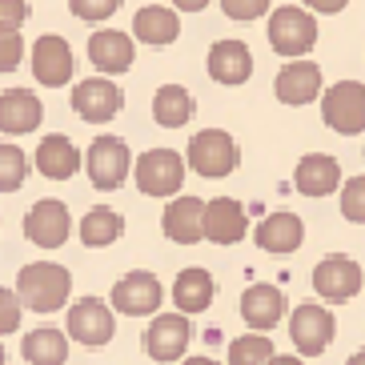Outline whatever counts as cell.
I'll return each mask as SVG.
<instances>
[{
    "mask_svg": "<svg viewBox=\"0 0 365 365\" xmlns=\"http://www.w3.org/2000/svg\"><path fill=\"white\" fill-rule=\"evenodd\" d=\"M81 165H85V157H81V149H76L65 133H48V137L36 145L33 169L41 173V177H48V181H68V177H76Z\"/></svg>",
    "mask_w": 365,
    "mask_h": 365,
    "instance_id": "44dd1931",
    "label": "cell"
},
{
    "mask_svg": "<svg viewBox=\"0 0 365 365\" xmlns=\"http://www.w3.org/2000/svg\"><path fill=\"white\" fill-rule=\"evenodd\" d=\"M361 285H365V273L349 253H329L313 269V289L322 293L329 305H345L354 293H361Z\"/></svg>",
    "mask_w": 365,
    "mask_h": 365,
    "instance_id": "ba28073f",
    "label": "cell"
},
{
    "mask_svg": "<svg viewBox=\"0 0 365 365\" xmlns=\"http://www.w3.org/2000/svg\"><path fill=\"white\" fill-rule=\"evenodd\" d=\"M249 233V213L237 197H213L205 201V241L213 245H237Z\"/></svg>",
    "mask_w": 365,
    "mask_h": 365,
    "instance_id": "9a60e30c",
    "label": "cell"
},
{
    "mask_svg": "<svg viewBox=\"0 0 365 365\" xmlns=\"http://www.w3.org/2000/svg\"><path fill=\"white\" fill-rule=\"evenodd\" d=\"M88 61L101 76H117L125 68H133L137 61V48H133V36H125L120 29H101V33L88 36Z\"/></svg>",
    "mask_w": 365,
    "mask_h": 365,
    "instance_id": "ffe728a7",
    "label": "cell"
},
{
    "mask_svg": "<svg viewBox=\"0 0 365 365\" xmlns=\"http://www.w3.org/2000/svg\"><path fill=\"white\" fill-rule=\"evenodd\" d=\"M0 365H4V345H0Z\"/></svg>",
    "mask_w": 365,
    "mask_h": 365,
    "instance_id": "7bdbcfd3",
    "label": "cell"
},
{
    "mask_svg": "<svg viewBox=\"0 0 365 365\" xmlns=\"http://www.w3.org/2000/svg\"><path fill=\"white\" fill-rule=\"evenodd\" d=\"M249 73H253V53H249L245 41H217L209 48V76L217 85H245Z\"/></svg>",
    "mask_w": 365,
    "mask_h": 365,
    "instance_id": "cb8c5ba5",
    "label": "cell"
},
{
    "mask_svg": "<svg viewBox=\"0 0 365 365\" xmlns=\"http://www.w3.org/2000/svg\"><path fill=\"white\" fill-rule=\"evenodd\" d=\"M322 120L341 137L365 133V85L361 81H337L322 97Z\"/></svg>",
    "mask_w": 365,
    "mask_h": 365,
    "instance_id": "5b68a950",
    "label": "cell"
},
{
    "mask_svg": "<svg viewBox=\"0 0 365 365\" xmlns=\"http://www.w3.org/2000/svg\"><path fill=\"white\" fill-rule=\"evenodd\" d=\"M341 217L354 225H365V173L341 185Z\"/></svg>",
    "mask_w": 365,
    "mask_h": 365,
    "instance_id": "1f68e13d",
    "label": "cell"
},
{
    "mask_svg": "<svg viewBox=\"0 0 365 365\" xmlns=\"http://www.w3.org/2000/svg\"><path fill=\"white\" fill-rule=\"evenodd\" d=\"M21 313H24V305H21V297H16V289H4V285H0V337L21 329Z\"/></svg>",
    "mask_w": 365,
    "mask_h": 365,
    "instance_id": "d6a6232c",
    "label": "cell"
},
{
    "mask_svg": "<svg viewBox=\"0 0 365 365\" xmlns=\"http://www.w3.org/2000/svg\"><path fill=\"white\" fill-rule=\"evenodd\" d=\"M161 301H165V289L149 269H133L113 285V309L125 313V317H153L161 309Z\"/></svg>",
    "mask_w": 365,
    "mask_h": 365,
    "instance_id": "9c48e42d",
    "label": "cell"
},
{
    "mask_svg": "<svg viewBox=\"0 0 365 365\" xmlns=\"http://www.w3.org/2000/svg\"><path fill=\"white\" fill-rule=\"evenodd\" d=\"M161 229L169 241L177 245H197L205 241V201L201 197H173L165 205V217H161Z\"/></svg>",
    "mask_w": 365,
    "mask_h": 365,
    "instance_id": "ac0fdd59",
    "label": "cell"
},
{
    "mask_svg": "<svg viewBox=\"0 0 365 365\" xmlns=\"http://www.w3.org/2000/svg\"><path fill=\"white\" fill-rule=\"evenodd\" d=\"M21 354L33 365H65L68 361V333L53 329V325H41V329L24 333Z\"/></svg>",
    "mask_w": 365,
    "mask_h": 365,
    "instance_id": "83f0119b",
    "label": "cell"
},
{
    "mask_svg": "<svg viewBox=\"0 0 365 365\" xmlns=\"http://www.w3.org/2000/svg\"><path fill=\"white\" fill-rule=\"evenodd\" d=\"M73 48H68L65 36H53V33H44L41 41L33 44V76L41 81L44 88H61L73 81Z\"/></svg>",
    "mask_w": 365,
    "mask_h": 365,
    "instance_id": "5bb4252c",
    "label": "cell"
},
{
    "mask_svg": "<svg viewBox=\"0 0 365 365\" xmlns=\"http://www.w3.org/2000/svg\"><path fill=\"white\" fill-rule=\"evenodd\" d=\"M269 44H273L277 56L301 61L317 44V21L305 9H297V4H285V9H277L269 16Z\"/></svg>",
    "mask_w": 365,
    "mask_h": 365,
    "instance_id": "8992f818",
    "label": "cell"
},
{
    "mask_svg": "<svg viewBox=\"0 0 365 365\" xmlns=\"http://www.w3.org/2000/svg\"><path fill=\"white\" fill-rule=\"evenodd\" d=\"M29 173H33V161L24 157L21 145H0V193H16Z\"/></svg>",
    "mask_w": 365,
    "mask_h": 365,
    "instance_id": "4dcf8cb0",
    "label": "cell"
},
{
    "mask_svg": "<svg viewBox=\"0 0 365 365\" xmlns=\"http://www.w3.org/2000/svg\"><path fill=\"white\" fill-rule=\"evenodd\" d=\"M289 313V297L277 289V285H269V281H257V285H249L241 293V317L253 333H269L277 329L281 317Z\"/></svg>",
    "mask_w": 365,
    "mask_h": 365,
    "instance_id": "4fadbf2b",
    "label": "cell"
},
{
    "mask_svg": "<svg viewBox=\"0 0 365 365\" xmlns=\"http://www.w3.org/2000/svg\"><path fill=\"white\" fill-rule=\"evenodd\" d=\"M120 105H125V93L108 76H88L73 88V113L88 125H108L120 113Z\"/></svg>",
    "mask_w": 365,
    "mask_h": 365,
    "instance_id": "7c38bea8",
    "label": "cell"
},
{
    "mask_svg": "<svg viewBox=\"0 0 365 365\" xmlns=\"http://www.w3.org/2000/svg\"><path fill=\"white\" fill-rule=\"evenodd\" d=\"M293 189L301 197H329L333 189H341V165L329 153H305L293 173Z\"/></svg>",
    "mask_w": 365,
    "mask_h": 365,
    "instance_id": "7402d4cb",
    "label": "cell"
},
{
    "mask_svg": "<svg viewBox=\"0 0 365 365\" xmlns=\"http://www.w3.org/2000/svg\"><path fill=\"white\" fill-rule=\"evenodd\" d=\"M333 333H337V322H333V313L325 305L305 301L289 313V337L301 357H322L333 345Z\"/></svg>",
    "mask_w": 365,
    "mask_h": 365,
    "instance_id": "52a82bcc",
    "label": "cell"
},
{
    "mask_svg": "<svg viewBox=\"0 0 365 365\" xmlns=\"http://www.w3.org/2000/svg\"><path fill=\"white\" fill-rule=\"evenodd\" d=\"M273 93H277L281 105H309V101L322 97V68L313 65V61H293L277 73L273 81Z\"/></svg>",
    "mask_w": 365,
    "mask_h": 365,
    "instance_id": "603a6c76",
    "label": "cell"
},
{
    "mask_svg": "<svg viewBox=\"0 0 365 365\" xmlns=\"http://www.w3.org/2000/svg\"><path fill=\"white\" fill-rule=\"evenodd\" d=\"M345 4H349V0H305V9H313V12H325V16H329V12H341Z\"/></svg>",
    "mask_w": 365,
    "mask_h": 365,
    "instance_id": "74e56055",
    "label": "cell"
},
{
    "mask_svg": "<svg viewBox=\"0 0 365 365\" xmlns=\"http://www.w3.org/2000/svg\"><path fill=\"white\" fill-rule=\"evenodd\" d=\"M73 293V273L56 261H33L16 273V297L24 309L33 313H53L61 309Z\"/></svg>",
    "mask_w": 365,
    "mask_h": 365,
    "instance_id": "6da1fadb",
    "label": "cell"
},
{
    "mask_svg": "<svg viewBox=\"0 0 365 365\" xmlns=\"http://www.w3.org/2000/svg\"><path fill=\"white\" fill-rule=\"evenodd\" d=\"M21 61H24V41H21V33H0V73L21 68Z\"/></svg>",
    "mask_w": 365,
    "mask_h": 365,
    "instance_id": "8d00e7d4",
    "label": "cell"
},
{
    "mask_svg": "<svg viewBox=\"0 0 365 365\" xmlns=\"http://www.w3.org/2000/svg\"><path fill=\"white\" fill-rule=\"evenodd\" d=\"M217 297V285H213V273L209 269H185V273H177V281H173V301H177V313H185V317H193V313H205L209 305H213Z\"/></svg>",
    "mask_w": 365,
    "mask_h": 365,
    "instance_id": "d4e9b609",
    "label": "cell"
},
{
    "mask_svg": "<svg viewBox=\"0 0 365 365\" xmlns=\"http://www.w3.org/2000/svg\"><path fill=\"white\" fill-rule=\"evenodd\" d=\"M73 233V213H68L65 201H53V197H44L29 209L24 217V237L33 241L36 249H61Z\"/></svg>",
    "mask_w": 365,
    "mask_h": 365,
    "instance_id": "8fae6325",
    "label": "cell"
},
{
    "mask_svg": "<svg viewBox=\"0 0 365 365\" xmlns=\"http://www.w3.org/2000/svg\"><path fill=\"white\" fill-rule=\"evenodd\" d=\"M133 36L140 44H153V48H165L181 36V16L165 4H145V9L133 16Z\"/></svg>",
    "mask_w": 365,
    "mask_h": 365,
    "instance_id": "484cf974",
    "label": "cell"
},
{
    "mask_svg": "<svg viewBox=\"0 0 365 365\" xmlns=\"http://www.w3.org/2000/svg\"><path fill=\"white\" fill-rule=\"evenodd\" d=\"M120 233H125V217H120L117 209H108V205H97V209H88V213L81 217V241H85L88 249L113 245V241H120Z\"/></svg>",
    "mask_w": 365,
    "mask_h": 365,
    "instance_id": "f1b7e54d",
    "label": "cell"
},
{
    "mask_svg": "<svg viewBox=\"0 0 365 365\" xmlns=\"http://www.w3.org/2000/svg\"><path fill=\"white\" fill-rule=\"evenodd\" d=\"M85 169H88V181L97 185L101 193H113L125 185V177L133 173V153L129 145L113 133H101L93 145H88V157H85Z\"/></svg>",
    "mask_w": 365,
    "mask_h": 365,
    "instance_id": "277c9868",
    "label": "cell"
},
{
    "mask_svg": "<svg viewBox=\"0 0 365 365\" xmlns=\"http://www.w3.org/2000/svg\"><path fill=\"white\" fill-rule=\"evenodd\" d=\"M44 120V105L36 93L29 88H4L0 93V133L9 137H24V133H36Z\"/></svg>",
    "mask_w": 365,
    "mask_h": 365,
    "instance_id": "d6986e66",
    "label": "cell"
},
{
    "mask_svg": "<svg viewBox=\"0 0 365 365\" xmlns=\"http://www.w3.org/2000/svg\"><path fill=\"white\" fill-rule=\"evenodd\" d=\"M133 177L145 197H177L185 185V157L173 149H149L133 161Z\"/></svg>",
    "mask_w": 365,
    "mask_h": 365,
    "instance_id": "3957f363",
    "label": "cell"
},
{
    "mask_svg": "<svg viewBox=\"0 0 365 365\" xmlns=\"http://www.w3.org/2000/svg\"><path fill=\"white\" fill-rule=\"evenodd\" d=\"M29 12H33L29 0H0V33H21Z\"/></svg>",
    "mask_w": 365,
    "mask_h": 365,
    "instance_id": "e575fe53",
    "label": "cell"
},
{
    "mask_svg": "<svg viewBox=\"0 0 365 365\" xmlns=\"http://www.w3.org/2000/svg\"><path fill=\"white\" fill-rule=\"evenodd\" d=\"M277 357L269 333H241L229 341V365H269Z\"/></svg>",
    "mask_w": 365,
    "mask_h": 365,
    "instance_id": "f546056e",
    "label": "cell"
},
{
    "mask_svg": "<svg viewBox=\"0 0 365 365\" xmlns=\"http://www.w3.org/2000/svg\"><path fill=\"white\" fill-rule=\"evenodd\" d=\"M68 337L88 349H101V345L113 341V333H117V322H113V309H108L101 297H81L73 301V309H68Z\"/></svg>",
    "mask_w": 365,
    "mask_h": 365,
    "instance_id": "30bf717a",
    "label": "cell"
},
{
    "mask_svg": "<svg viewBox=\"0 0 365 365\" xmlns=\"http://www.w3.org/2000/svg\"><path fill=\"white\" fill-rule=\"evenodd\" d=\"M189 317L185 313H161V317H153V325L145 329V354L153 361H177L185 354V345H189Z\"/></svg>",
    "mask_w": 365,
    "mask_h": 365,
    "instance_id": "e0dca14e",
    "label": "cell"
},
{
    "mask_svg": "<svg viewBox=\"0 0 365 365\" xmlns=\"http://www.w3.org/2000/svg\"><path fill=\"white\" fill-rule=\"evenodd\" d=\"M221 12L229 21H257L269 12V0H221Z\"/></svg>",
    "mask_w": 365,
    "mask_h": 365,
    "instance_id": "d590c367",
    "label": "cell"
},
{
    "mask_svg": "<svg viewBox=\"0 0 365 365\" xmlns=\"http://www.w3.org/2000/svg\"><path fill=\"white\" fill-rule=\"evenodd\" d=\"M185 365H221V361H213V357H189Z\"/></svg>",
    "mask_w": 365,
    "mask_h": 365,
    "instance_id": "60d3db41",
    "label": "cell"
},
{
    "mask_svg": "<svg viewBox=\"0 0 365 365\" xmlns=\"http://www.w3.org/2000/svg\"><path fill=\"white\" fill-rule=\"evenodd\" d=\"M253 241H257V249H265V253H277V257H285V253H297L301 245H305V221H301L297 213H289V209H281V213H269L257 221V229H253Z\"/></svg>",
    "mask_w": 365,
    "mask_h": 365,
    "instance_id": "2e32d148",
    "label": "cell"
},
{
    "mask_svg": "<svg viewBox=\"0 0 365 365\" xmlns=\"http://www.w3.org/2000/svg\"><path fill=\"white\" fill-rule=\"evenodd\" d=\"M68 9H73V16H81V21H108V16L120 9V0H68Z\"/></svg>",
    "mask_w": 365,
    "mask_h": 365,
    "instance_id": "836d02e7",
    "label": "cell"
},
{
    "mask_svg": "<svg viewBox=\"0 0 365 365\" xmlns=\"http://www.w3.org/2000/svg\"><path fill=\"white\" fill-rule=\"evenodd\" d=\"M173 4H177V12H201L209 0H173Z\"/></svg>",
    "mask_w": 365,
    "mask_h": 365,
    "instance_id": "f35d334b",
    "label": "cell"
},
{
    "mask_svg": "<svg viewBox=\"0 0 365 365\" xmlns=\"http://www.w3.org/2000/svg\"><path fill=\"white\" fill-rule=\"evenodd\" d=\"M269 365H305V361H301V357H293V354H277Z\"/></svg>",
    "mask_w": 365,
    "mask_h": 365,
    "instance_id": "ab89813d",
    "label": "cell"
},
{
    "mask_svg": "<svg viewBox=\"0 0 365 365\" xmlns=\"http://www.w3.org/2000/svg\"><path fill=\"white\" fill-rule=\"evenodd\" d=\"M345 365H365V349H357V354L349 357V361H345Z\"/></svg>",
    "mask_w": 365,
    "mask_h": 365,
    "instance_id": "b9f144b4",
    "label": "cell"
},
{
    "mask_svg": "<svg viewBox=\"0 0 365 365\" xmlns=\"http://www.w3.org/2000/svg\"><path fill=\"white\" fill-rule=\"evenodd\" d=\"M197 113V101L185 85H161L153 97V120L161 129H185Z\"/></svg>",
    "mask_w": 365,
    "mask_h": 365,
    "instance_id": "4316f807",
    "label": "cell"
},
{
    "mask_svg": "<svg viewBox=\"0 0 365 365\" xmlns=\"http://www.w3.org/2000/svg\"><path fill=\"white\" fill-rule=\"evenodd\" d=\"M185 161H189V169H193L197 177L221 181V177H229V173L237 169L241 149H237V140L229 137L225 129H201V133H193V140H189Z\"/></svg>",
    "mask_w": 365,
    "mask_h": 365,
    "instance_id": "7a4b0ae2",
    "label": "cell"
}]
</instances>
